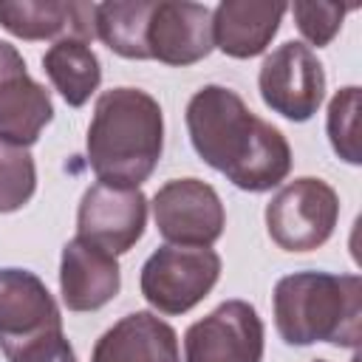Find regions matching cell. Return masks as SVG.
<instances>
[{"label":"cell","instance_id":"6da1fadb","mask_svg":"<svg viewBox=\"0 0 362 362\" xmlns=\"http://www.w3.org/2000/svg\"><path fill=\"white\" fill-rule=\"evenodd\" d=\"M187 130L195 153L223 173L238 189L266 192L291 170L286 136L255 116L249 105L223 85H204L187 102Z\"/></svg>","mask_w":362,"mask_h":362},{"label":"cell","instance_id":"7a4b0ae2","mask_svg":"<svg viewBox=\"0 0 362 362\" xmlns=\"http://www.w3.org/2000/svg\"><path fill=\"white\" fill-rule=\"evenodd\" d=\"M88 164L102 184H144L164 150L161 105L139 88H110L93 105L88 124Z\"/></svg>","mask_w":362,"mask_h":362},{"label":"cell","instance_id":"3957f363","mask_svg":"<svg viewBox=\"0 0 362 362\" xmlns=\"http://www.w3.org/2000/svg\"><path fill=\"white\" fill-rule=\"evenodd\" d=\"M362 280L356 274L294 272L274 286V325L288 345H359Z\"/></svg>","mask_w":362,"mask_h":362},{"label":"cell","instance_id":"277c9868","mask_svg":"<svg viewBox=\"0 0 362 362\" xmlns=\"http://www.w3.org/2000/svg\"><path fill=\"white\" fill-rule=\"evenodd\" d=\"M221 277V257L209 246H161L141 266V294L161 314L198 305Z\"/></svg>","mask_w":362,"mask_h":362},{"label":"cell","instance_id":"5b68a950","mask_svg":"<svg viewBox=\"0 0 362 362\" xmlns=\"http://www.w3.org/2000/svg\"><path fill=\"white\" fill-rule=\"evenodd\" d=\"M339 198L322 178H294L266 204L269 238L286 252H311L322 246L337 226Z\"/></svg>","mask_w":362,"mask_h":362},{"label":"cell","instance_id":"8992f818","mask_svg":"<svg viewBox=\"0 0 362 362\" xmlns=\"http://www.w3.org/2000/svg\"><path fill=\"white\" fill-rule=\"evenodd\" d=\"M257 88L266 107L291 122H308L322 105L325 71L308 45L288 40L263 59Z\"/></svg>","mask_w":362,"mask_h":362},{"label":"cell","instance_id":"52a82bcc","mask_svg":"<svg viewBox=\"0 0 362 362\" xmlns=\"http://www.w3.org/2000/svg\"><path fill=\"white\" fill-rule=\"evenodd\" d=\"M156 229L173 246H212L226 226L221 195L201 178H173L153 195Z\"/></svg>","mask_w":362,"mask_h":362},{"label":"cell","instance_id":"ba28073f","mask_svg":"<svg viewBox=\"0 0 362 362\" xmlns=\"http://www.w3.org/2000/svg\"><path fill=\"white\" fill-rule=\"evenodd\" d=\"M147 198L139 187H113L96 181L85 189L76 209V238L105 249L107 255H124L144 235Z\"/></svg>","mask_w":362,"mask_h":362},{"label":"cell","instance_id":"9c48e42d","mask_svg":"<svg viewBox=\"0 0 362 362\" xmlns=\"http://www.w3.org/2000/svg\"><path fill=\"white\" fill-rule=\"evenodd\" d=\"M57 331H62V314L45 283L28 269H0V351L6 359Z\"/></svg>","mask_w":362,"mask_h":362},{"label":"cell","instance_id":"30bf717a","mask_svg":"<svg viewBox=\"0 0 362 362\" xmlns=\"http://www.w3.org/2000/svg\"><path fill=\"white\" fill-rule=\"evenodd\" d=\"M263 320L246 300H226L184 334V362H260Z\"/></svg>","mask_w":362,"mask_h":362},{"label":"cell","instance_id":"8fae6325","mask_svg":"<svg viewBox=\"0 0 362 362\" xmlns=\"http://www.w3.org/2000/svg\"><path fill=\"white\" fill-rule=\"evenodd\" d=\"M212 42V11L198 3H175V0H158L153 3L150 20H147V51L150 59H158L164 65H195L209 51Z\"/></svg>","mask_w":362,"mask_h":362},{"label":"cell","instance_id":"7c38bea8","mask_svg":"<svg viewBox=\"0 0 362 362\" xmlns=\"http://www.w3.org/2000/svg\"><path fill=\"white\" fill-rule=\"evenodd\" d=\"M122 286V272L105 249L71 238L59 257V291L68 311H96L107 305Z\"/></svg>","mask_w":362,"mask_h":362},{"label":"cell","instance_id":"4fadbf2b","mask_svg":"<svg viewBox=\"0 0 362 362\" xmlns=\"http://www.w3.org/2000/svg\"><path fill=\"white\" fill-rule=\"evenodd\" d=\"M0 25L20 40H93L96 3L57 0H0Z\"/></svg>","mask_w":362,"mask_h":362},{"label":"cell","instance_id":"5bb4252c","mask_svg":"<svg viewBox=\"0 0 362 362\" xmlns=\"http://www.w3.org/2000/svg\"><path fill=\"white\" fill-rule=\"evenodd\" d=\"M90 362H181L178 334L153 311H133L96 339Z\"/></svg>","mask_w":362,"mask_h":362},{"label":"cell","instance_id":"9a60e30c","mask_svg":"<svg viewBox=\"0 0 362 362\" xmlns=\"http://www.w3.org/2000/svg\"><path fill=\"white\" fill-rule=\"evenodd\" d=\"M286 11V3L223 0L212 11V42L235 59L257 57L269 48Z\"/></svg>","mask_w":362,"mask_h":362},{"label":"cell","instance_id":"2e32d148","mask_svg":"<svg viewBox=\"0 0 362 362\" xmlns=\"http://www.w3.org/2000/svg\"><path fill=\"white\" fill-rule=\"evenodd\" d=\"M54 119L48 90L28 76V71L11 76L0 88V139L17 147H31L42 127Z\"/></svg>","mask_w":362,"mask_h":362},{"label":"cell","instance_id":"e0dca14e","mask_svg":"<svg viewBox=\"0 0 362 362\" xmlns=\"http://www.w3.org/2000/svg\"><path fill=\"white\" fill-rule=\"evenodd\" d=\"M42 71L71 107H82L102 82L99 57L85 40L76 37L57 40L42 57Z\"/></svg>","mask_w":362,"mask_h":362},{"label":"cell","instance_id":"ac0fdd59","mask_svg":"<svg viewBox=\"0 0 362 362\" xmlns=\"http://www.w3.org/2000/svg\"><path fill=\"white\" fill-rule=\"evenodd\" d=\"M150 0L96 3V37L124 59H150L147 51V20Z\"/></svg>","mask_w":362,"mask_h":362},{"label":"cell","instance_id":"d6986e66","mask_svg":"<svg viewBox=\"0 0 362 362\" xmlns=\"http://www.w3.org/2000/svg\"><path fill=\"white\" fill-rule=\"evenodd\" d=\"M37 189V167L28 147L0 139V212L23 209Z\"/></svg>","mask_w":362,"mask_h":362},{"label":"cell","instance_id":"ffe728a7","mask_svg":"<svg viewBox=\"0 0 362 362\" xmlns=\"http://www.w3.org/2000/svg\"><path fill=\"white\" fill-rule=\"evenodd\" d=\"M328 139L334 153L348 161V164H359V88L348 85L342 90L334 93V99L328 102Z\"/></svg>","mask_w":362,"mask_h":362},{"label":"cell","instance_id":"44dd1931","mask_svg":"<svg viewBox=\"0 0 362 362\" xmlns=\"http://www.w3.org/2000/svg\"><path fill=\"white\" fill-rule=\"evenodd\" d=\"M291 14L297 20L300 34L311 45L322 48L337 37V31L342 25V17L348 14V6H339V3H303L300 0V3L291 6Z\"/></svg>","mask_w":362,"mask_h":362},{"label":"cell","instance_id":"7402d4cb","mask_svg":"<svg viewBox=\"0 0 362 362\" xmlns=\"http://www.w3.org/2000/svg\"><path fill=\"white\" fill-rule=\"evenodd\" d=\"M8 362H76V356H74V348H71V342L65 339V334L57 331V334H48V337H42V339L25 345V348H23L14 359H8Z\"/></svg>","mask_w":362,"mask_h":362},{"label":"cell","instance_id":"603a6c76","mask_svg":"<svg viewBox=\"0 0 362 362\" xmlns=\"http://www.w3.org/2000/svg\"><path fill=\"white\" fill-rule=\"evenodd\" d=\"M23 71H25V59L20 57V51H17L14 45H8V42L0 40V88H3L11 76H17V74H23Z\"/></svg>","mask_w":362,"mask_h":362},{"label":"cell","instance_id":"cb8c5ba5","mask_svg":"<svg viewBox=\"0 0 362 362\" xmlns=\"http://www.w3.org/2000/svg\"><path fill=\"white\" fill-rule=\"evenodd\" d=\"M314 362H325V359H314Z\"/></svg>","mask_w":362,"mask_h":362}]
</instances>
